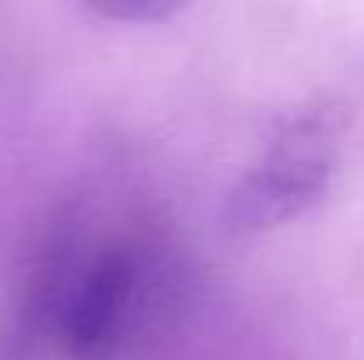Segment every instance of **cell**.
<instances>
[{"mask_svg":"<svg viewBox=\"0 0 364 360\" xmlns=\"http://www.w3.org/2000/svg\"><path fill=\"white\" fill-rule=\"evenodd\" d=\"M177 258L145 219L96 216L60 230L39 258L28 315L71 360H114L141 343L177 300Z\"/></svg>","mask_w":364,"mask_h":360,"instance_id":"obj_1","label":"cell"},{"mask_svg":"<svg viewBox=\"0 0 364 360\" xmlns=\"http://www.w3.org/2000/svg\"><path fill=\"white\" fill-rule=\"evenodd\" d=\"M191 4L195 0H89V7L100 18L121 21V25H156V21H166Z\"/></svg>","mask_w":364,"mask_h":360,"instance_id":"obj_3","label":"cell"},{"mask_svg":"<svg viewBox=\"0 0 364 360\" xmlns=\"http://www.w3.org/2000/svg\"><path fill=\"white\" fill-rule=\"evenodd\" d=\"M343 117L333 107H311L279 124L262 156L234 184L223 219L234 234H269L326 198L340 166Z\"/></svg>","mask_w":364,"mask_h":360,"instance_id":"obj_2","label":"cell"}]
</instances>
